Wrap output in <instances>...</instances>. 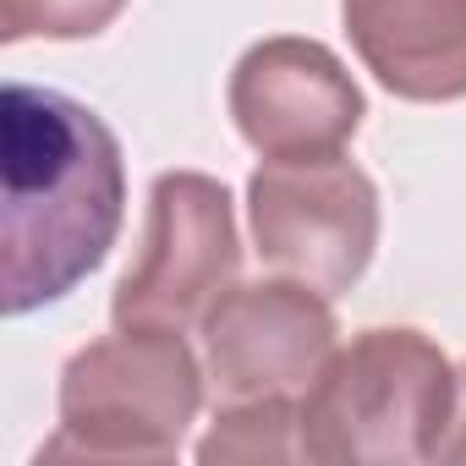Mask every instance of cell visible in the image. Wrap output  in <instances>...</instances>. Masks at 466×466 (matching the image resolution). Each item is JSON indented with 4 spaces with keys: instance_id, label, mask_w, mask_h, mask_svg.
Listing matches in <instances>:
<instances>
[{
    "instance_id": "9",
    "label": "cell",
    "mask_w": 466,
    "mask_h": 466,
    "mask_svg": "<svg viewBox=\"0 0 466 466\" xmlns=\"http://www.w3.org/2000/svg\"><path fill=\"white\" fill-rule=\"evenodd\" d=\"M297 406L302 400H237L214 406L208 433L198 439V461H302L297 444Z\"/></svg>"
},
{
    "instance_id": "11",
    "label": "cell",
    "mask_w": 466,
    "mask_h": 466,
    "mask_svg": "<svg viewBox=\"0 0 466 466\" xmlns=\"http://www.w3.org/2000/svg\"><path fill=\"white\" fill-rule=\"evenodd\" d=\"M433 461H444V466H466V362L455 368V411H450V428H444Z\"/></svg>"
},
{
    "instance_id": "8",
    "label": "cell",
    "mask_w": 466,
    "mask_h": 466,
    "mask_svg": "<svg viewBox=\"0 0 466 466\" xmlns=\"http://www.w3.org/2000/svg\"><path fill=\"white\" fill-rule=\"evenodd\" d=\"M357 61L406 105L466 99V0H340Z\"/></svg>"
},
{
    "instance_id": "2",
    "label": "cell",
    "mask_w": 466,
    "mask_h": 466,
    "mask_svg": "<svg viewBox=\"0 0 466 466\" xmlns=\"http://www.w3.org/2000/svg\"><path fill=\"white\" fill-rule=\"evenodd\" d=\"M455 411V362L411 324H379L335 346L297 406L302 461L422 466Z\"/></svg>"
},
{
    "instance_id": "7",
    "label": "cell",
    "mask_w": 466,
    "mask_h": 466,
    "mask_svg": "<svg viewBox=\"0 0 466 466\" xmlns=\"http://www.w3.org/2000/svg\"><path fill=\"white\" fill-rule=\"evenodd\" d=\"M242 143L264 159L340 154L368 116V99L346 61L302 34H269L242 50L225 88Z\"/></svg>"
},
{
    "instance_id": "3",
    "label": "cell",
    "mask_w": 466,
    "mask_h": 466,
    "mask_svg": "<svg viewBox=\"0 0 466 466\" xmlns=\"http://www.w3.org/2000/svg\"><path fill=\"white\" fill-rule=\"evenodd\" d=\"M208 395L203 357L181 329H121L77 346L56 390V433L39 455L170 461Z\"/></svg>"
},
{
    "instance_id": "4",
    "label": "cell",
    "mask_w": 466,
    "mask_h": 466,
    "mask_svg": "<svg viewBox=\"0 0 466 466\" xmlns=\"http://www.w3.org/2000/svg\"><path fill=\"white\" fill-rule=\"evenodd\" d=\"M242 275L237 198L219 176L165 170L148 187L143 248L110 297L121 329H192Z\"/></svg>"
},
{
    "instance_id": "5",
    "label": "cell",
    "mask_w": 466,
    "mask_h": 466,
    "mask_svg": "<svg viewBox=\"0 0 466 466\" xmlns=\"http://www.w3.org/2000/svg\"><path fill=\"white\" fill-rule=\"evenodd\" d=\"M253 253L324 297H346L379 253V187L340 154L264 159L248 181Z\"/></svg>"
},
{
    "instance_id": "1",
    "label": "cell",
    "mask_w": 466,
    "mask_h": 466,
    "mask_svg": "<svg viewBox=\"0 0 466 466\" xmlns=\"http://www.w3.org/2000/svg\"><path fill=\"white\" fill-rule=\"evenodd\" d=\"M127 219L121 137L61 88L0 94V308L28 319L66 302L116 248Z\"/></svg>"
},
{
    "instance_id": "6",
    "label": "cell",
    "mask_w": 466,
    "mask_h": 466,
    "mask_svg": "<svg viewBox=\"0 0 466 466\" xmlns=\"http://www.w3.org/2000/svg\"><path fill=\"white\" fill-rule=\"evenodd\" d=\"M203 373L214 406L237 400H302L340 346V324L324 291L275 275L237 280L203 313Z\"/></svg>"
},
{
    "instance_id": "10",
    "label": "cell",
    "mask_w": 466,
    "mask_h": 466,
    "mask_svg": "<svg viewBox=\"0 0 466 466\" xmlns=\"http://www.w3.org/2000/svg\"><path fill=\"white\" fill-rule=\"evenodd\" d=\"M132 0H0V39L28 45V39H99Z\"/></svg>"
}]
</instances>
